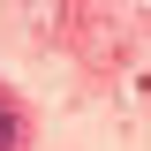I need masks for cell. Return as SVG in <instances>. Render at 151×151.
<instances>
[{"instance_id": "6da1fadb", "label": "cell", "mask_w": 151, "mask_h": 151, "mask_svg": "<svg viewBox=\"0 0 151 151\" xmlns=\"http://www.w3.org/2000/svg\"><path fill=\"white\" fill-rule=\"evenodd\" d=\"M0 151H15V106H0Z\"/></svg>"}]
</instances>
